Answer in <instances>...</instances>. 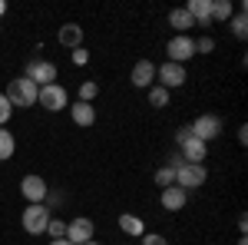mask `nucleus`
Listing matches in <instances>:
<instances>
[{"instance_id": "nucleus-13", "label": "nucleus", "mask_w": 248, "mask_h": 245, "mask_svg": "<svg viewBox=\"0 0 248 245\" xmlns=\"http://www.w3.org/2000/svg\"><path fill=\"white\" fill-rule=\"evenodd\" d=\"M159 202H162L166 212H182L186 202H189V192L179 189V186H166V189H162V196H159Z\"/></svg>"}, {"instance_id": "nucleus-3", "label": "nucleus", "mask_w": 248, "mask_h": 245, "mask_svg": "<svg viewBox=\"0 0 248 245\" xmlns=\"http://www.w3.org/2000/svg\"><path fill=\"white\" fill-rule=\"evenodd\" d=\"M205 179H209V169H205V163L199 166V163H182L179 169H175V186L192 192V189H202L205 186Z\"/></svg>"}, {"instance_id": "nucleus-17", "label": "nucleus", "mask_w": 248, "mask_h": 245, "mask_svg": "<svg viewBox=\"0 0 248 245\" xmlns=\"http://www.w3.org/2000/svg\"><path fill=\"white\" fill-rule=\"evenodd\" d=\"M169 27L175 30V37H182V33H189L195 27V20L186 14V7H175V10H169Z\"/></svg>"}, {"instance_id": "nucleus-25", "label": "nucleus", "mask_w": 248, "mask_h": 245, "mask_svg": "<svg viewBox=\"0 0 248 245\" xmlns=\"http://www.w3.org/2000/svg\"><path fill=\"white\" fill-rule=\"evenodd\" d=\"M46 235H50V239H66V222H63V219H50Z\"/></svg>"}, {"instance_id": "nucleus-9", "label": "nucleus", "mask_w": 248, "mask_h": 245, "mask_svg": "<svg viewBox=\"0 0 248 245\" xmlns=\"http://www.w3.org/2000/svg\"><path fill=\"white\" fill-rule=\"evenodd\" d=\"M66 239H70L73 245L93 242V239H96V226H93V219H86V215H77V219H70V222H66Z\"/></svg>"}, {"instance_id": "nucleus-32", "label": "nucleus", "mask_w": 248, "mask_h": 245, "mask_svg": "<svg viewBox=\"0 0 248 245\" xmlns=\"http://www.w3.org/2000/svg\"><path fill=\"white\" fill-rule=\"evenodd\" d=\"M46 245H73V242H70V239H50Z\"/></svg>"}, {"instance_id": "nucleus-5", "label": "nucleus", "mask_w": 248, "mask_h": 245, "mask_svg": "<svg viewBox=\"0 0 248 245\" xmlns=\"http://www.w3.org/2000/svg\"><path fill=\"white\" fill-rule=\"evenodd\" d=\"M50 209L46 206H27L23 215H20V226L27 235H46V226H50Z\"/></svg>"}, {"instance_id": "nucleus-15", "label": "nucleus", "mask_w": 248, "mask_h": 245, "mask_svg": "<svg viewBox=\"0 0 248 245\" xmlns=\"http://www.w3.org/2000/svg\"><path fill=\"white\" fill-rule=\"evenodd\" d=\"M57 40H60V47L77 50V47H83V27H79V23H63L60 33H57Z\"/></svg>"}, {"instance_id": "nucleus-4", "label": "nucleus", "mask_w": 248, "mask_h": 245, "mask_svg": "<svg viewBox=\"0 0 248 245\" xmlns=\"http://www.w3.org/2000/svg\"><path fill=\"white\" fill-rule=\"evenodd\" d=\"M23 76H27V80L40 90V86L57 83L60 70H57V63H53V60H30V63H27V70H23Z\"/></svg>"}, {"instance_id": "nucleus-6", "label": "nucleus", "mask_w": 248, "mask_h": 245, "mask_svg": "<svg viewBox=\"0 0 248 245\" xmlns=\"http://www.w3.org/2000/svg\"><path fill=\"white\" fill-rule=\"evenodd\" d=\"M186 80H189V73H186V66L182 63H162V66H155V83L162 86V90H179V86H186Z\"/></svg>"}, {"instance_id": "nucleus-28", "label": "nucleus", "mask_w": 248, "mask_h": 245, "mask_svg": "<svg viewBox=\"0 0 248 245\" xmlns=\"http://www.w3.org/2000/svg\"><path fill=\"white\" fill-rule=\"evenodd\" d=\"M10 116H14V106L7 103V96L0 93V130H3V126L10 123Z\"/></svg>"}, {"instance_id": "nucleus-27", "label": "nucleus", "mask_w": 248, "mask_h": 245, "mask_svg": "<svg viewBox=\"0 0 248 245\" xmlns=\"http://www.w3.org/2000/svg\"><path fill=\"white\" fill-rule=\"evenodd\" d=\"M139 242H142V245H169V239H166V235H159V232H142V235H139Z\"/></svg>"}, {"instance_id": "nucleus-20", "label": "nucleus", "mask_w": 248, "mask_h": 245, "mask_svg": "<svg viewBox=\"0 0 248 245\" xmlns=\"http://www.w3.org/2000/svg\"><path fill=\"white\" fill-rule=\"evenodd\" d=\"M14 152H17V136L3 126V130H0V163L14 159Z\"/></svg>"}, {"instance_id": "nucleus-7", "label": "nucleus", "mask_w": 248, "mask_h": 245, "mask_svg": "<svg viewBox=\"0 0 248 245\" xmlns=\"http://www.w3.org/2000/svg\"><path fill=\"white\" fill-rule=\"evenodd\" d=\"M189 126H192V136H195V139H202L205 146H209L212 139H218V136H222V119H218L215 113H202V116H195Z\"/></svg>"}, {"instance_id": "nucleus-19", "label": "nucleus", "mask_w": 248, "mask_h": 245, "mask_svg": "<svg viewBox=\"0 0 248 245\" xmlns=\"http://www.w3.org/2000/svg\"><path fill=\"white\" fill-rule=\"evenodd\" d=\"M235 17V3L232 0H212V23L218 20V23H229Z\"/></svg>"}, {"instance_id": "nucleus-30", "label": "nucleus", "mask_w": 248, "mask_h": 245, "mask_svg": "<svg viewBox=\"0 0 248 245\" xmlns=\"http://www.w3.org/2000/svg\"><path fill=\"white\" fill-rule=\"evenodd\" d=\"M186 139H192V126H179L175 130V146H182Z\"/></svg>"}, {"instance_id": "nucleus-16", "label": "nucleus", "mask_w": 248, "mask_h": 245, "mask_svg": "<svg viewBox=\"0 0 248 245\" xmlns=\"http://www.w3.org/2000/svg\"><path fill=\"white\" fill-rule=\"evenodd\" d=\"M70 119H73V123H77V126H83V130H86V126H93L96 123V106L93 103H73V106H70Z\"/></svg>"}, {"instance_id": "nucleus-14", "label": "nucleus", "mask_w": 248, "mask_h": 245, "mask_svg": "<svg viewBox=\"0 0 248 245\" xmlns=\"http://www.w3.org/2000/svg\"><path fill=\"white\" fill-rule=\"evenodd\" d=\"M186 14L195 20V27H209L212 23V0H189Z\"/></svg>"}, {"instance_id": "nucleus-23", "label": "nucleus", "mask_w": 248, "mask_h": 245, "mask_svg": "<svg viewBox=\"0 0 248 245\" xmlns=\"http://www.w3.org/2000/svg\"><path fill=\"white\" fill-rule=\"evenodd\" d=\"M96 96H99V83H96V80L79 83V103H93Z\"/></svg>"}, {"instance_id": "nucleus-33", "label": "nucleus", "mask_w": 248, "mask_h": 245, "mask_svg": "<svg viewBox=\"0 0 248 245\" xmlns=\"http://www.w3.org/2000/svg\"><path fill=\"white\" fill-rule=\"evenodd\" d=\"M3 14H7V3H3V0H0V17H3Z\"/></svg>"}, {"instance_id": "nucleus-11", "label": "nucleus", "mask_w": 248, "mask_h": 245, "mask_svg": "<svg viewBox=\"0 0 248 245\" xmlns=\"http://www.w3.org/2000/svg\"><path fill=\"white\" fill-rule=\"evenodd\" d=\"M205 156H209V146H205L202 139H195V136L179 146V159H182V163H199V166H202Z\"/></svg>"}, {"instance_id": "nucleus-21", "label": "nucleus", "mask_w": 248, "mask_h": 245, "mask_svg": "<svg viewBox=\"0 0 248 245\" xmlns=\"http://www.w3.org/2000/svg\"><path fill=\"white\" fill-rule=\"evenodd\" d=\"M245 3H238V14H235V17L229 20V27H232V33H235V37L238 40H245L248 37V17H245Z\"/></svg>"}, {"instance_id": "nucleus-22", "label": "nucleus", "mask_w": 248, "mask_h": 245, "mask_svg": "<svg viewBox=\"0 0 248 245\" xmlns=\"http://www.w3.org/2000/svg\"><path fill=\"white\" fill-rule=\"evenodd\" d=\"M149 103H153L155 110H162V106H169V90H162L159 83L149 86Z\"/></svg>"}, {"instance_id": "nucleus-34", "label": "nucleus", "mask_w": 248, "mask_h": 245, "mask_svg": "<svg viewBox=\"0 0 248 245\" xmlns=\"http://www.w3.org/2000/svg\"><path fill=\"white\" fill-rule=\"evenodd\" d=\"M238 245H248V242H245V235H242V239H238Z\"/></svg>"}, {"instance_id": "nucleus-26", "label": "nucleus", "mask_w": 248, "mask_h": 245, "mask_svg": "<svg viewBox=\"0 0 248 245\" xmlns=\"http://www.w3.org/2000/svg\"><path fill=\"white\" fill-rule=\"evenodd\" d=\"M192 43H195V53H202V57L215 50V40H212L209 33H202V37H199V40H192Z\"/></svg>"}, {"instance_id": "nucleus-12", "label": "nucleus", "mask_w": 248, "mask_h": 245, "mask_svg": "<svg viewBox=\"0 0 248 245\" xmlns=\"http://www.w3.org/2000/svg\"><path fill=\"white\" fill-rule=\"evenodd\" d=\"M129 80H133L136 90H149V86L155 83V63L153 60H139V63L133 66V76H129Z\"/></svg>"}, {"instance_id": "nucleus-29", "label": "nucleus", "mask_w": 248, "mask_h": 245, "mask_svg": "<svg viewBox=\"0 0 248 245\" xmlns=\"http://www.w3.org/2000/svg\"><path fill=\"white\" fill-rule=\"evenodd\" d=\"M70 53H73V63H77V66H86V63H90V53H86L83 47H77V50H70Z\"/></svg>"}, {"instance_id": "nucleus-24", "label": "nucleus", "mask_w": 248, "mask_h": 245, "mask_svg": "<svg viewBox=\"0 0 248 245\" xmlns=\"http://www.w3.org/2000/svg\"><path fill=\"white\" fill-rule=\"evenodd\" d=\"M155 186H175V169L172 166H162V169H155Z\"/></svg>"}, {"instance_id": "nucleus-18", "label": "nucleus", "mask_w": 248, "mask_h": 245, "mask_svg": "<svg viewBox=\"0 0 248 245\" xmlns=\"http://www.w3.org/2000/svg\"><path fill=\"white\" fill-rule=\"evenodd\" d=\"M119 229H123L129 239H139V235L146 232V222H142L139 215H133V212H123V215H119Z\"/></svg>"}, {"instance_id": "nucleus-1", "label": "nucleus", "mask_w": 248, "mask_h": 245, "mask_svg": "<svg viewBox=\"0 0 248 245\" xmlns=\"http://www.w3.org/2000/svg\"><path fill=\"white\" fill-rule=\"evenodd\" d=\"M3 96H7V103L17 106V110H30V106H37V86H33L27 76L10 80L7 90H3Z\"/></svg>"}, {"instance_id": "nucleus-31", "label": "nucleus", "mask_w": 248, "mask_h": 245, "mask_svg": "<svg viewBox=\"0 0 248 245\" xmlns=\"http://www.w3.org/2000/svg\"><path fill=\"white\" fill-rule=\"evenodd\" d=\"M238 143H248V126H238Z\"/></svg>"}, {"instance_id": "nucleus-8", "label": "nucleus", "mask_w": 248, "mask_h": 245, "mask_svg": "<svg viewBox=\"0 0 248 245\" xmlns=\"http://www.w3.org/2000/svg\"><path fill=\"white\" fill-rule=\"evenodd\" d=\"M20 192H23V199L30 202V206H43L46 202V192H50V186H46V179L43 176H23L20 179Z\"/></svg>"}, {"instance_id": "nucleus-35", "label": "nucleus", "mask_w": 248, "mask_h": 245, "mask_svg": "<svg viewBox=\"0 0 248 245\" xmlns=\"http://www.w3.org/2000/svg\"><path fill=\"white\" fill-rule=\"evenodd\" d=\"M83 245H99V242H96V239H93V242H83Z\"/></svg>"}, {"instance_id": "nucleus-2", "label": "nucleus", "mask_w": 248, "mask_h": 245, "mask_svg": "<svg viewBox=\"0 0 248 245\" xmlns=\"http://www.w3.org/2000/svg\"><path fill=\"white\" fill-rule=\"evenodd\" d=\"M37 106H43L46 113H60L70 106V93L63 83H50V86H40L37 90Z\"/></svg>"}, {"instance_id": "nucleus-10", "label": "nucleus", "mask_w": 248, "mask_h": 245, "mask_svg": "<svg viewBox=\"0 0 248 245\" xmlns=\"http://www.w3.org/2000/svg\"><path fill=\"white\" fill-rule=\"evenodd\" d=\"M166 53H169V63H182L186 66V60L195 57V43H192L189 33H182V37H172L166 43Z\"/></svg>"}]
</instances>
